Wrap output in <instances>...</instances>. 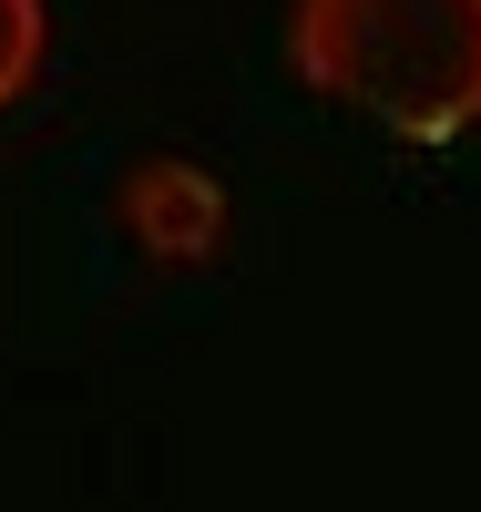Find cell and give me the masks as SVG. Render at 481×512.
<instances>
[{
    "instance_id": "3",
    "label": "cell",
    "mask_w": 481,
    "mask_h": 512,
    "mask_svg": "<svg viewBox=\"0 0 481 512\" xmlns=\"http://www.w3.org/2000/svg\"><path fill=\"white\" fill-rule=\"evenodd\" d=\"M41 0H0V113H11L31 93V72H41Z\"/></svg>"
},
{
    "instance_id": "1",
    "label": "cell",
    "mask_w": 481,
    "mask_h": 512,
    "mask_svg": "<svg viewBox=\"0 0 481 512\" xmlns=\"http://www.w3.org/2000/svg\"><path fill=\"white\" fill-rule=\"evenodd\" d=\"M287 62L389 144H451L481 123V0H297Z\"/></svg>"
},
{
    "instance_id": "2",
    "label": "cell",
    "mask_w": 481,
    "mask_h": 512,
    "mask_svg": "<svg viewBox=\"0 0 481 512\" xmlns=\"http://www.w3.org/2000/svg\"><path fill=\"white\" fill-rule=\"evenodd\" d=\"M123 226L144 236V256H164V267H195V256L215 246V226H226V195H215L205 164L164 154V164H134V175H123Z\"/></svg>"
}]
</instances>
